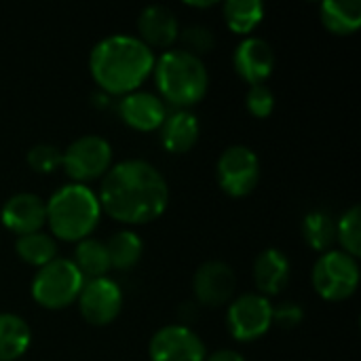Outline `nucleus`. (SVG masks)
Listing matches in <instances>:
<instances>
[{
    "instance_id": "nucleus-1",
    "label": "nucleus",
    "mask_w": 361,
    "mask_h": 361,
    "mask_svg": "<svg viewBox=\"0 0 361 361\" xmlns=\"http://www.w3.org/2000/svg\"><path fill=\"white\" fill-rule=\"evenodd\" d=\"M97 201L102 212L116 222L148 224L165 212L169 186L152 163L127 159L106 171Z\"/></svg>"
},
{
    "instance_id": "nucleus-2",
    "label": "nucleus",
    "mask_w": 361,
    "mask_h": 361,
    "mask_svg": "<svg viewBox=\"0 0 361 361\" xmlns=\"http://www.w3.org/2000/svg\"><path fill=\"white\" fill-rule=\"evenodd\" d=\"M154 53L137 36L110 34L102 38L89 55V70L104 93L127 95L152 74Z\"/></svg>"
},
{
    "instance_id": "nucleus-3",
    "label": "nucleus",
    "mask_w": 361,
    "mask_h": 361,
    "mask_svg": "<svg viewBox=\"0 0 361 361\" xmlns=\"http://www.w3.org/2000/svg\"><path fill=\"white\" fill-rule=\"evenodd\" d=\"M159 93L178 110H188L201 102L209 87V74L201 57L184 51H163L152 68Z\"/></svg>"
},
{
    "instance_id": "nucleus-4",
    "label": "nucleus",
    "mask_w": 361,
    "mask_h": 361,
    "mask_svg": "<svg viewBox=\"0 0 361 361\" xmlns=\"http://www.w3.org/2000/svg\"><path fill=\"white\" fill-rule=\"evenodd\" d=\"M102 216L97 195L85 184H66L47 201V222L51 233L63 241L87 239Z\"/></svg>"
},
{
    "instance_id": "nucleus-5",
    "label": "nucleus",
    "mask_w": 361,
    "mask_h": 361,
    "mask_svg": "<svg viewBox=\"0 0 361 361\" xmlns=\"http://www.w3.org/2000/svg\"><path fill=\"white\" fill-rule=\"evenodd\" d=\"M85 277L70 258H55L49 264L40 267L32 279V298L44 309H66L70 307L80 290Z\"/></svg>"
},
{
    "instance_id": "nucleus-6",
    "label": "nucleus",
    "mask_w": 361,
    "mask_h": 361,
    "mask_svg": "<svg viewBox=\"0 0 361 361\" xmlns=\"http://www.w3.org/2000/svg\"><path fill=\"white\" fill-rule=\"evenodd\" d=\"M311 279H313L315 292L324 300H330V302L347 300L349 296L355 294V290L360 286L357 258H353L341 250L324 252L313 267Z\"/></svg>"
},
{
    "instance_id": "nucleus-7",
    "label": "nucleus",
    "mask_w": 361,
    "mask_h": 361,
    "mask_svg": "<svg viewBox=\"0 0 361 361\" xmlns=\"http://www.w3.org/2000/svg\"><path fill=\"white\" fill-rule=\"evenodd\" d=\"M61 167L74 184L102 178L112 167V146L102 135H82L61 150Z\"/></svg>"
},
{
    "instance_id": "nucleus-8",
    "label": "nucleus",
    "mask_w": 361,
    "mask_h": 361,
    "mask_svg": "<svg viewBox=\"0 0 361 361\" xmlns=\"http://www.w3.org/2000/svg\"><path fill=\"white\" fill-rule=\"evenodd\" d=\"M216 178L226 195L247 197L260 182L258 154L243 144L228 146L216 163Z\"/></svg>"
},
{
    "instance_id": "nucleus-9",
    "label": "nucleus",
    "mask_w": 361,
    "mask_h": 361,
    "mask_svg": "<svg viewBox=\"0 0 361 361\" xmlns=\"http://www.w3.org/2000/svg\"><path fill=\"white\" fill-rule=\"evenodd\" d=\"M273 326V305L260 294H243L226 311V328L239 343L262 338Z\"/></svg>"
},
{
    "instance_id": "nucleus-10",
    "label": "nucleus",
    "mask_w": 361,
    "mask_h": 361,
    "mask_svg": "<svg viewBox=\"0 0 361 361\" xmlns=\"http://www.w3.org/2000/svg\"><path fill=\"white\" fill-rule=\"evenodd\" d=\"M76 300L82 319L91 326L112 324L123 309V292L110 277L87 279Z\"/></svg>"
},
{
    "instance_id": "nucleus-11",
    "label": "nucleus",
    "mask_w": 361,
    "mask_h": 361,
    "mask_svg": "<svg viewBox=\"0 0 361 361\" xmlns=\"http://www.w3.org/2000/svg\"><path fill=\"white\" fill-rule=\"evenodd\" d=\"M150 361H205L203 341L182 324H171L154 332L150 338Z\"/></svg>"
},
{
    "instance_id": "nucleus-12",
    "label": "nucleus",
    "mask_w": 361,
    "mask_h": 361,
    "mask_svg": "<svg viewBox=\"0 0 361 361\" xmlns=\"http://www.w3.org/2000/svg\"><path fill=\"white\" fill-rule=\"evenodd\" d=\"M235 273L222 260L203 262L192 277V292L199 305L205 307H222L235 294Z\"/></svg>"
},
{
    "instance_id": "nucleus-13",
    "label": "nucleus",
    "mask_w": 361,
    "mask_h": 361,
    "mask_svg": "<svg viewBox=\"0 0 361 361\" xmlns=\"http://www.w3.org/2000/svg\"><path fill=\"white\" fill-rule=\"evenodd\" d=\"M235 72L250 85H264L275 68V51L260 36H245L233 53Z\"/></svg>"
},
{
    "instance_id": "nucleus-14",
    "label": "nucleus",
    "mask_w": 361,
    "mask_h": 361,
    "mask_svg": "<svg viewBox=\"0 0 361 361\" xmlns=\"http://www.w3.org/2000/svg\"><path fill=\"white\" fill-rule=\"evenodd\" d=\"M0 220L17 237L38 233L47 222V203L34 192H17L2 205Z\"/></svg>"
},
{
    "instance_id": "nucleus-15",
    "label": "nucleus",
    "mask_w": 361,
    "mask_h": 361,
    "mask_svg": "<svg viewBox=\"0 0 361 361\" xmlns=\"http://www.w3.org/2000/svg\"><path fill=\"white\" fill-rule=\"evenodd\" d=\"M118 114L131 129L154 131L163 125L167 108L159 95L137 89L123 95V99L118 102Z\"/></svg>"
},
{
    "instance_id": "nucleus-16",
    "label": "nucleus",
    "mask_w": 361,
    "mask_h": 361,
    "mask_svg": "<svg viewBox=\"0 0 361 361\" xmlns=\"http://www.w3.org/2000/svg\"><path fill=\"white\" fill-rule=\"evenodd\" d=\"M137 32L144 44L152 47H171L180 36V23L176 13L165 4H148L137 15Z\"/></svg>"
},
{
    "instance_id": "nucleus-17",
    "label": "nucleus",
    "mask_w": 361,
    "mask_h": 361,
    "mask_svg": "<svg viewBox=\"0 0 361 361\" xmlns=\"http://www.w3.org/2000/svg\"><path fill=\"white\" fill-rule=\"evenodd\" d=\"M290 260L281 250L269 247L260 252L254 260V283L258 294L269 298L277 296L290 281Z\"/></svg>"
},
{
    "instance_id": "nucleus-18",
    "label": "nucleus",
    "mask_w": 361,
    "mask_h": 361,
    "mask_svg": "<svg viewBox=\"0 0 361 361\" xmlns=\"http://www.w3.org/2000/svg\"><path fill=\"white\" fill-rule=\"evenodd\" d=\"M159 129H161V144L165 146V150L173 154L188 152L197 144L201 133L199 118L190 110H176L167 114Z\"/></svg>"
},
{
    "instance_id": "nucleus-19",
    "label": "nucleus",
    "mask_w": 361,
    "mask_h": 361,
    "mask_svg": "<svg viewBox=\"0 0 361 361\" xmlns=\"http://www.w3.org/2000/svg\"><path fill=\"white\" fill-rule=\"evenodd\" d=\"M319 19L326 30L336 36L353 34L361 23L360 0H324L319 4Z\"/></svg>"
},
{
    "instance_id": "nucleus-20",
    "label": "nucleus",
    "mask_w": 361,
    "mask_h": 361,
    "mask_svg": "<svg viewBox=\"0 0 361 361\" xmlns=\"http://www.w3.org/2000/svg\"><path fill=\"white\" fill-rule=\"evenodd\" d=\"M32 343V330L15 313H0V361L19 360Z\"/></svg>"
},
{
    "instance_id": "nucleus-21",
    "label": "nucleus",
    "mask_w": 361,
    "mask_h": 361,
    "mask_svg": "<svg viewBox=\"0 0 361 361\" xmlns=\"http://www.w3.org/2000/svg\"><path fill=\"white\" fill-rule=\"evenodd\" d=\"M76 269L80 271V275L87 279H99V277H108V269H110V260H108V252H106V243L97 241V239H82L76 245L74 252V260Z\"/></svg>"
},
{
    "instance_id": "nucleus-22",
    "label": "nucleus",
    "mask_w": 361,
    "mask_h": 361,
    "mask_svg": "<svg viewBox=\"0 0 361 361\" xmlns=\"http://www.w3.org/2000/svg\"><path fill=\"white\" fill-rule=\"evenodd\" d=\"M302 237L317 252H328L336 241V220L328 209H313L302 220Z\"/></svg>"
},
{
    "instance_id": "nucleus-23",
    "label": "nucleus",
    "mask_w": 361,
    "mask_h": 361,
    "mask_svg": "<svg viewBox=\"0 0 361 361\" xmlns=\"http://www.w3.org/2000/svg\"><path fill=\"white\" fill-rule=\"evenodd\" d=\"M106 252H108L110 269L114 267L118 271H129L140 262L144 243L133 231H118L106 243Z\"/></svg>"
},
{
    "instance_id": "nucleus-24",
    "label": "nucleus",
    "mask_w": 361,
    "mask_h": 361,
    "mask_svg": "<svg viewBox=\"0 0 361 361\" xmlns=\"http://www.w3.org/2000/svg\"><path fill=\"white\" fill-rule=\"evenodd\" d=\"M224 21L235 34H250L264 19L262 0H226L222 4Z\"/></svg>"
},
{
    "instance_id": "nucleus-25",
    "label": "nucleus",
    "mask_w": 361,
    "mask_h": 361,
    "mask_svg": "<svg viewBox=\"0 0 361 361\" xmlns=\"http://www.w3.org/2000/svg\"><path fill=\"white\" fill-rule=\"evenodd\" d=\"M15 252L23 262L40 269V267H44V264H49L51 260L57 258V243H55V239L51 235L38 231V233H32V235L17 237Z\"/></svg>"
},
{
    "instance_id": "nucleus-26",
    "label": "nucleus",
    "mask_w": 361,
    "mask_h": 361,
    "mask_svg": "<svg viewBox=\"0 0 361 361\" xmlns=\"http://www.w3.org/2000/svg\"><path fill=\"white\" fill-rule=\"evenodd\" d=\"M336 241L343 245V252L360 258L361 254V209L360 205L349 207L336 220Z\"/></svg>"
},
{
    "instance_id": "nucleus-27",
    "label": "nucleus",
    "mask_w": 361,
    "mask_h": 361,
    "mask_svg": "<svg viewBox=\"0 0 361 361\" xmlns=\"http://www.w3.org/2000/svg\"><path fill=\"white\" fill-rule=\"evenodd\" d=\"M180 38L184 42V51L201 57L203 53H209L216 44V34L212 27L201 25V23H192L188 25L184 32H180Z\"/></svg>"
},
{
    "instance_id": "nucleus-28",
    "label": "nucleus",
    "mask_w": 361,
    "mask_h": 361,
    "mask_svg": "<svg viewBox=\"0 0 361 361\" xmlns=\"http://www.w3.org/2000/svg\"><path fill=\"white\" fill-rule=\"evenodd\" d=\"M25 159L36 173H51L61 167V150L53 144H34Z\"/></svg>"
},
{
    "instance_id": "nucleus-29",
    "label": "nucleus",
    "mask_w": 361,
    "mask_h": 361,
    "mask_svg": "<svg viewBox=\"0 0 361 361\" xmlns=\"http://www.w3.org/2000/svg\"><path fill=\"white\" fill-rule=\"evenodd\" d=\"M245 106L254 116L267 118L275 110V93H273V89L267 87V85H252L247 89V95H245Z\"/></svg>"
},
{
    "instance_id": "nucleus-30",
    "label": "nucleus",
    "mask_w": 361,
    "mask_h": 361,
    "mask_svg": "<svg viewBox=\"0 0 361 361\" xmlns=\"http://www.w3.org/2000/svg\"><path fill=\"white\" fill-rule=\"evenodd\" d=\"M305 319V311L298 302H281L273 307V324L279 328H296Z\"/></svg>"
},
{
    "instance_id": "nucleus-31",
    "label": "nucleus",
    "mask_w": 361,
    "mask_h": 361,
    "mask_svg": "<svg viewBox=\"0 0 361 361\" xmlns=\"http://www.w3.org/2000/svg\"><path fill=\"white\" fill-rule=\"evenodd\" d=\"M205 361H245V360H243V355H241V353H237V351H233V349H220V351H216V353L207 355Z\"/></svg>"
},
{
    "instance_id": "nucleus-32",
    "label": "nucleus",
    "mask_w": 361,
    "mask_h": 361,
    "mask_svg": "<svg viewBox=\"0 0 361 361\" xmlns=\"http://www.w3.org/2000/svg\"><path fill=\"white\" fill-rule=\"evenodd\" d=\"M186 4H188V6H199V8H207V6H214L216 2H214V0H205V2H197V0H188Z\"/></svg>"
}]
</instances>
